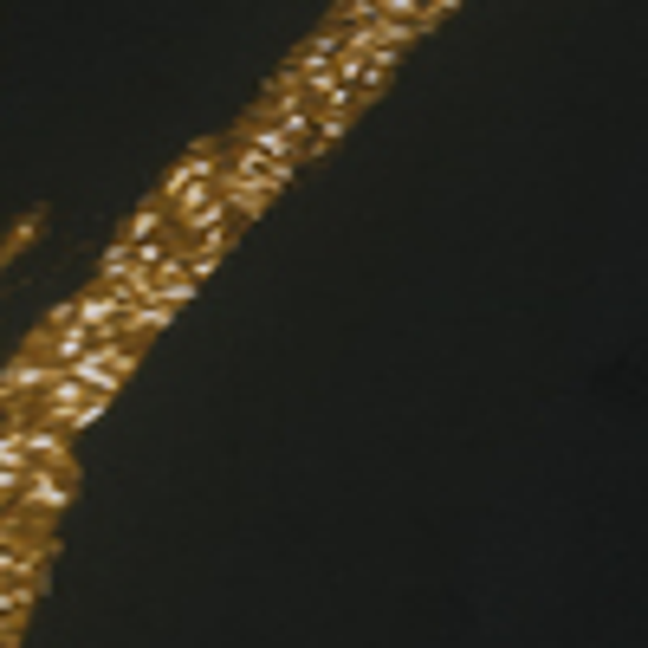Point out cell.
Instances as JSON below:
<instances>
[{
    "label": "cell",
    "instance_id": "obj_1",
    "mask_svg": "<svg viewBox=\"0 0 648 648\" xmlns=\"http://www.w3.org/2000/svg\"><path fill=\"white\" fill-rule=\"evenodd\" d=\"M78 499V474L65 467H26V487L13 493V512L33 525V532H52V519Z\"/></svg>",
    "mask_w": 648,
    "mask_h": 648
},
{
    "label": "cell",
    "instance_id": "obj_2",
    "mask_svg": "<svg viewBox=\"0 0 648 648\" xmlns=\"http://www.w3.org/2000/svg\"><path fill=\"white\" fill-rule=\"evenodd\" d=\"M59 370H65V363H52L46 350H26V344H20V357L0 370V408H26V402H33L52 376H59Z\"/></svg>",
    "mask_w": 648,
    "mask_h": 648
},
{
    "label": "cell",
    "instance_id": "obj_3",
    "mask_svg": "<svg viewBox=\"0 0 648 648\" xmlns=\"http://www.w3.org/2000/svg\"><path fill=\"white\" fill-rule=\"evenodd\" d=\"M40 591H46V571H0V642H13V629L33 616Z\"/></svg>",
    "mask_w": 648,
    "mask_h": 648
},
{
    "label": "cell",
    "instance_id": "obj_4",
    "mask_svg": "<svg viewBox=\"0 0 648 648\" xmlns=\"http://www.w3.org/2000/svg\"><path fill=\"white\" fill-rule=\"evenodd\" d=\"M72 442H78L72 428H59V422H33V415H26V442H20V448H26V467H65V474H78Z\"/></svg>",
    "mask_w": 648,
    "mask_h": 648
},
{
    "label": "cell",
    "instance_id": "obj_5",
    "mask_svg": "<svg viewBox=\"0 0 648 648\" xmlns=\"http://www.w3.org/2000/svg\"><path fill=\"white\" fill-rule=\"evenodd\" d=\"M182 305H169V299H144V305H130L124 318H117V331L130 338V344H150L156 331H169V318H176Z\"/></svg>",
    "mask_w": 648,
    "mask_h": 648
},
{
    "label": "cell",
    "instance_id": "obj_6",
    "mask_svg": "<svg viewBox=\"0 0 648 648\" xmlns=\"http://www.w3.org/2000/svg\"><path fill=\"white\" fill-rule=\"evenodd\" d=\"M130 266H137V247H130V241L117 234V241L104 247V259H98V286H110V279H124Z\"/></svg>",
    "mask_w": 648,
    "mask_h": 648
},
{
    "label": "cell",
    "instance_id": "obj_7",
    "mask_svg": "<svg viewBox=\"0 0 648 648\" xmlns=\"http://www.w3.org/2000/svg\"><path fill=\"white\" fill-rule=\"evenodd\" d=\"M72 318H78V299H65V305H52V311H46L52 331H59V325H72Z\"/></svg>",
    "mask_w": 648,
    "mask_h": 648
}]
</instances>
